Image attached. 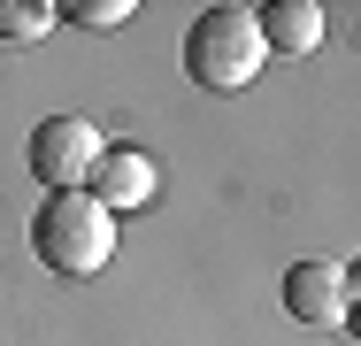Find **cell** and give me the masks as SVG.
Returning a JSON list of instances; mask_svg holds the SVG:
<instances>
[{
    "label": "cell",
    "mask_w": 361,
    "mask_h": 346,
    "mask_svg": "<svg viewBox=\"0 0 361 346\" xmlns=\"http://www.w3.org/2000/svg\"><path fill=\"white\" fill-rule=\"evenodd\" d=\"M262 62H269V47H262L254 8L216 0V8L192 16V31H185V77H192V85H208V93H246V85L262 77Z\"/></svg>",
    "instance_id": "cell-1"
},
{
    "label": "cell",
    "mask_w": 361,
    "mask_h": 346,
    "mask_svg": "<svg viewBox=\"0 0 361 346\" xmlns=\"http://www.w3.org/2000/svg\"><path fill=\"white\" fill-rule=\"evenodd\" d=\"M31 254L54 277H92L116 262V215L92 193H47L31 215Z\"/></svg>",
    "instance_id": "cell-2"
},
{
    "label": "cell",
    "mask_w": 361,
    "mask_h": 346,
    "mask_svg": "<svg viewBox=\"0 0 361 346\" xmlns=\"http://www.w3.org/2000/svg\"><path fill=\"white\" fill-rule=\"evenodd\" d=\"M100 154H108V138H100L92 116H47L31 131V177L47 193H85V177H92Z\"/></svg>",
    "instance_id": "cell-3"
},
{
    "label": "cell",
    "mask_w": 361,
    "mask_h": 346,
    "mask_svg": "<svg viewBox=\"0 0 361 346\" xmlns=\"http://www.w3.org/2000/svg\"><path fill=\"white\" fill-rule=\"evenodd\" d=\"M285 316L307 323V331H346V262H292L285 270Z\"/></svg>",
    "instance_id": "cell-4"
},
{
    "label": "cell",
    "mask_w": 361,
    "mask_h": 346,
    "mask_svg": "<svg viewBox=\"0 0 361 346\" xmlns=\"http://www.w3.org/2000/svg\"><path fill=\"white\" fill-rule=\"evenodd\" d=\"M85 193L108 208V215H131V208H146L161 193V169H154V154H139V146H108V154L92 162Z\"/></svg>",
    "instance_id": "cell-5"
},
{
    "label": "cell",
    "mask_w": 361,
    "mask_h": 346,
    "mask_svg": "<svg viewBox=\"0 0 361 346\" xmlns=\"http://www.w3.org/2000/svg\"><path fill=\"white\" fill-rule=\"evenodd\" d=\"M254 23H262V47L292 54V62H307L323 47V8L315 0H269V8H254Z\"/></svg>",
    "instance_id": "cell-6"
},
{
    "label": "cell",
    "mask_w": 361,
    "mask_h": 346,
    "mask_svg": "<svg viewBox=\"0 0 361 346\" xmlns=\"http://www.w3.org/2000/svg\"><path fill=\"white\" fill-rule=\"evenodd\" d=\"M47 31H54V0H0V39L31 47V39H47Z\"/></svg>",
    "instance_id": "cell-7"
},
{
    "label": "cell",
    "mask_w": 361,
    "mask_h": 346,
    "mask_svg": "<svg viewBox=\"0 0 361 346\" xmlns=\"http://www.w3.org/2000/svg\"><path fill=\"white\" fill-rule=\"evenodd\" d=\"M54 16H70V23H85V31H116V23H131L139 8H131V0H62Z\"/></svg>",
    "instance_id": "cell-8"
},
{
    "label": "cell",
    "mask_w": 361,
    "mask_h": 346,
    "mask_svg": "<svg viewBox=\"0 0 361 346\" xmlns=\"http://www.w3.org/2000/svg\"><path fill=\"white\" fill-rule=\"evenodd\" d=\"M346 331L361 339V270H346Z\"/></svg>",
    "instance_id": "cell-9"
}]
</instances>
